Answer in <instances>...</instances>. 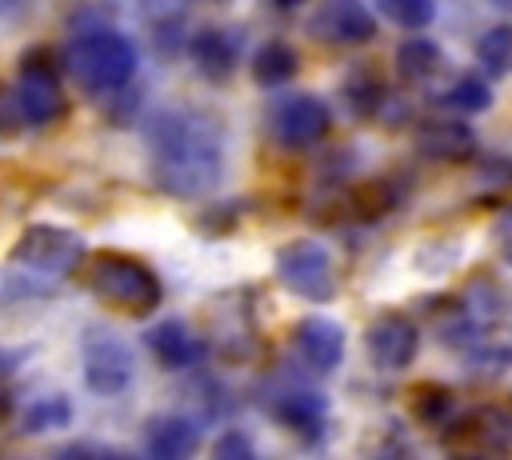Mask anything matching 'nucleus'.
<instances>
[{"instance_id": "nucleus-4", "label": "nucleus", "mask_w": 512, "mask_h": 460, "mask_svg": "<svg viewBox=\"0 0 512 460\" xmlns=\"http://www.w3.org/2000/svg\"><path fill=\"white\" fill-rule=\"evenodd\" d=\"M88 248L80 240L76 228L68 224H52V220H32L20 228V236L12 240L8 248V260L32 276H48V280H60V276H72L80 272Z\"/></svg>"}, {"instance_id": "nucleus-24", "label": "nucleus", "mask_w": 512, "mask_h": 460, "mask_svg": "<svg viewBox=\"0 0 512 460\" xmlns=\"http://www.w3.org/2000/svg\"><path fill=\"white\" fill-rule=\"evenodd\" d=\"M376 12L388 20V24H396V28H404V32H424V28H432L436 24V0H376Z\"/></svg>"}, {"instance_id": "nucleus-16", "label": "nucleus", "mask_w": 512, "mask_h": 460, "mask_svg": "<svg viewBox=\"0 0 512 460\" xmlns=\"http://www.w3.org/2000/svg\"><path fill=\"white\" fill-rule=\"evenodd\" d=\"M188 56L196 64V72L212 84H224L236 76L240 68V36L224 24H208V28H196L188 36Z\"/></svg>"}, {"instance_id": "nucleus-25", "label": "nucleus", "mask_w": 512, "mask_h": 460, "mask_svg": "<svg viewBox=\"0 0 512 460\" xmlns=\"http://www.w3.org/2000/svg\"><path fill=\"white\" fill-rule=\"evenodd\" d=\"M412 412L420 424H432V428H444L452 416H456V396L452 388L444 384H420L412 392Z\"/></svg>"}, {"instance_id": "nucleus-17", "label": "nucleus", "mask_w": 512, "mask_h": 460, "mask_svg": "<svg viewBox=\"0 0 512 460\" xmlns=\"http://www.w3.org/2000/svg\"><path fill=\"white\" fill-rule=\"evenodd\" d=\"M200 448V428L184 412H152L144 420V452L156 460H184Z\"/></svg>"}, {"instance_id": "nucleus-3", "label": "nucleus", "mask_w": 512, "mask_h": 460, "mask_svg": "<svg viewBox=\"0 0 512 460\" xmlns=\"http://www.w3.org/2000/svg\"><path fill=\"white\" fill-rule=\"evenodd\" d=\"M80 284L96 296V300H104V304H112V308H120V312H128V316H148V312H156L160 308V300H164V284H160V276L152 272V264H144L140 256H132V252H92V256H84V264H80Z\"/></svg>"}, {"instance_id": "nucleus-7", "label": "nucleus", "mask_w": 512, "mask_h": 460, "mask_svg": "<svg viewBox=\"0 0 512 460\" xmlns=\"http://www.w3.org/2000/svg\"><path fill=\"white\" fill-rule=\"evenodd\" d=\"M80 368H84V384L96 396H124L136 380V352L124 336H116L112 328H88L80 340Z\"/></svg>"}, {"instance_id": "nucleus-5", "label": "nucleus", "mask_w": 512, "mask_h": 460, "mask_svg": "<svg viewBox=\"0 0 512 460\" xmlns=\"http://www.w3.org/2000/svg\"><path fill=\"white\" fill-rule=\"evenodd\" d=\"M20 120L28 128H56L68 116V96H64V80L56 60L48 56V48H28L16 64V84H12Z\"/></svg>"}, {"instance_id": "nucleus-31", "label": "nucleus", "mask_w": 512, "mask_h": 460, "mask_svg": "<svg viewBox=\"0 0 512 460\" xmlns=\"http://www.w3.org/2000/svg\"><path fill=\"white\" fill-rule=\"evenodd\" d=\"M28 8H32V0H0V24H12V20H20Z\"/></svg>"}, {"instance_id": "nucleus-27", "label": "nucleus", "mask_w": 512, "mask_h": 460, "mask_svg": "<svg viewBox=\"0 0 512 460\" xmlns=\"http://www.w3.org/2000/svg\"><path fill=\"white\" fill-rule=\"evenodd\" d=\"M212 456H220V460H240V456H256V444L240 432V428H228V432H220L216 436V444H212Z\"/></svg>"}, {"instance_id": "nucleus-2", "label": "nucleus", "mask_w": 512, "mask_h": 460, "mask_svg": "<svg viewBox=\"0 0 512 460\" xmlns=\"http://www.w3.org/2000/svg\"><path fill=\"white\" fill-rule=\"evenodd\" d=\"M136 68H140V48L120 28L92 24V28H80L64 44V72L88 96H116V92H124L132 84Z\"/></svg>"}, {"instance_id": "nucleus-30", "label": "nucleus", "mask_w": 512, "mask_h": 460, "mask_svg": "<svg viewBox=\"0 0 512 460\" xmlns=\"http://www.w3.org/2000/svg\"><path fill=\"white\" fill-rule=\"evenodd\" d=\"M60 456H124V448H112V444H68L60 448Z\"/></svg>"}, {"instance_id": "nucleus-14", "label": "nucleus", "mask_w": 512, "mask_h": 460, "mask_svg": "<svg viewBox=\"0 0 512 460\" xmlns=\"http://www.w3.org/2000/svg\"><path fill=\"white\" fill-rule=\"evenodd\" d=\"M268 416L284 432H292L296 440H316L324 432V424H328V404H324L320 392H308V388L288 384V388H276L268 396Z\"/></svg>"}, {"instance_id": "nucleus-1", "label": "nucleus", "mask_w": 512, "mask_h": 460, "mask_svg": "<svg viewBox=\"0 0 512 460\" xmlns=\"http://www.w3.org/2000/svg\"><path fill=\"white\" fill-rule=\"evenodd\" d=\"M148 140V168L160 192L176 200H200L216 192L228 168V132L224 120L196 108H164L144 128Z\"/></svg>"}, {"instance_id": "nucleus-23", "label": "nucleus", "mask_w": 512, "mask_h": 460, "mask_svg": "<svg viewBox=\"0 0 512 460\" xmlns=\"http://www.w3.org/2000/svg\"><path fill=\"white\" fill-rule=\"evenodd\" d=\"M476 60L488 76H512V20L488 24L476 36Z\"/></svg>"}, {"instance_id": "nucleus-26", "label": "nucleus", "mask_w": 512, "mask_h": 460, "mask_svg": "<svg viewBox=\"0 0 512 460\" xmlns=\"http://www.w3.org/2000/svg\"><path fill=\"white\" fill-rule=\"evenodd\" d=\"M344 100L356 116H376L384 108V88L372 72H352L348 84H344Z\"/></svg>"}, {"instance_id": "nucleus-10", "label": "nucleus", "mask_w": 512, "mask_h": 460, "mask_svg": "<svg viewBox=\"0 0 512 460\" xmlns=\"http://www.w3.org/2000/svg\"><path fill=\"white\" fill-rule=\"evenodd\" d=\"M344 348H348L344 324L332 316H300L292 324V356L312 376H332L344 364Z\"/></svg>"}, {"instance_id": "nucleus-28", "label": "nucleus", "mask_w": 512, "mask_h": 460, "mask_svg": "<svg viewBox=\"0 0 512 460\" xmlns=\"http://www.w3.org/2000/svg\"><path fill=\"white\" fill-rule=\"evenodd\" d=\"M492 244H496V256L512 268V204H504L492 220Z\"/></svg>"}, {"instance_id": "nucleus-11", "label": "nucleus", "mask_w": 512, "mask_h": 460, "mask_svg": "<svg viewBox=\"0 0 512 460\" xmlns=\"http://www.w3.org/2000/svg\"><path fill=\"white\" fill-rule=\"evenodd\" d=\"M144 344L152 352V360L168 372H188V368H200L204 356H208V344L200 332H192L188 320H156L148 332H144Z\"/></svg>"}, {"instance_id": "nucleus-8", "label": "nucleus", "mask_w": 512, "mask_h": 460, "mask_svg": "<svg viewBox=\"0 0 512 460\" xmlns=\"http://www.w3.org/2000/svg\"><path fill=\"white\" fill-rule=\"evenodd\" d=\"M328 128H332V108L316 92H292L268 108V132L288 152H304V148L320 144L328 136Z\"/></svg>"}, {"instance_id": "nucleus-9", "label": "nucleus", "mask_w": 512, "mask_h": 460, "mask_svg": "<svg viewBox=\"0 0 512 460\" xmlns=\"http://www.w3.org/2000/svg\"><path fill=\"white\" fill-rule=\"evenodd\" d=\"M364 352L376 372H404L420 356V328L404 312H380L364 328Z\"/></svg>"}, {"instance_id": "nucleus-12", "label": "nucleus", "mask_w": 512, "mask_h": 460, "mask_svg": "<svg viewBox=\"0 0 512 460\" xmlns=\"http://www.w3.org/2000/svg\"><path fill=\"white\" fill-rule=\"evenodd\" d=\"M416 152L424 160H436V164H464L476 152V132H472V124L460 112L428 116L416 128Z\"/></svg>"}, {"instance_id": "nucleus-13", "label": "nucleus", "mask_w": 512, "mask_h": 460, "mask_svg": "<svg viewBox=\"0 0 512 460\" xmlns=\"http://www.w3.org/2000/svg\"><path fill=\"white\" fill-rule=\"evenodd\" d=\"M308 32L324 44L356 48V44H368L376 36V12H368L360 0H332L312 16Z\"/></svg>"}, {"instance_id": "nucleus-15", "label": "nucleus", "mask_w": 512, "mask_h": 460, "mask_svg": "<svg viewBox=\"0 0 512 460\" xmlns=\"http://www.w3.org/2000/svg\"><path fill=\"white\" fill-rule=\"evenodd\" d=\"M440 432H444V448L452 452H496L508 444L512 420L496 408H476V412L452 416Z\"/></svg>"}, {"instance_id": "nucleus-19", "label": "nucleus", "mask_w": 512, "mask_h": 460, "mask_svg": "<svg viewBox=\"0 0 512 460\" xmlns=\"http://www.w3.org/2000/svg\"><path fill=\"white\" fill-rule=\"evenodd\" d=\"M252 80L260 88H280L288 84L296 72H300V52L288 44V40H264L256 52H252V64H248Z\"/></svg>"}, {"instance_id": "nucleus-21", "label": "nucleus", "mask_w": 512, "mask_h": 460, "mask_svg": "<svg viewBox=\"0 0 512 460\" xmlns=\"http://www.w3.org/2000/svg\"><path fill=\"white\" fill-rule=\"evenodd\" d=\"M468 360L484 372H500L512 364V324H488V328H476L464 344Z\"/></svg>"}, {"instance_id": "nucleus-32", "label": "nucleus", "mask_w": 512, "mask_h": 460, "mask_svg": "<svg viewBox=\"0 0 512 460\" xmlns=\"http://www.w3.org/2000/svg\"><path fill=\"white\" fill-rule=\"evenodd\" d=\"M280 8H300V4H308V0H276Z\"/></svg>"}, {"instance_id": "nucleus-34", "label": "nucleus", "mask_w": 512, "mask_h": 460, "mask_svg": "<svg viewBox=\"0 0 512 460\" xmlns=\"http://www.w3.org/2000/svg\"><path fill=\"white\" fill-rule=\"evenodd\" d=\"M196 4H228V0H196Z\"/></svg>"}, {"instance_id": "nucleus-22", "label": "nucleus", "mask_w": 512, "mask_h": 460, "mask_svg": "<svg viewBox=\"0 0 512 460\" xmlns=\"http://www.w3.org/2000/svg\"><path fill=\"white\" fill-rule=\"evenodd\" d=\"M440 104H444L448 112L476 116V112L492 108V84H488V76H480V72H464V76H456V80L440 92Z\"/></svg>"}, {"instance_id": "nucleus-33", "label": "nucleus", "mask_w": 512, "mask_h": 460, "mask_svg": "<svg viewBox=\"0 0 512 460\" xmlns=\"http://www.w3.org/2000/svg\"><path fill=\"white\" fill-rule=\"evenodd\" d=\"M488 4H496V8H508V12H512V0H488Z\"/></svg>"}, {"instance_id": "nucleus-6", "label": "nucleus", "mask_w": 512, "mask_h": 460, "mask_svg": "<svg viewBox=\"0 0 512 460\" xmlns=\"http://www.w3.org/2000/svg\"><path fill=\"white\" fill-rule=\"evenodd\" d=\"M276 280L296 300L324 304L336 296V260L320 240L296 236V240L276 248Z\"/></svg>"}, {"instance_id": "nucleus-29", "label": "nucleus", "mask_w": 512, "mask_h": 460, "mask_svg": "<svg viewBox=\"0 0 512 460\" xmlns=\"http://www.w3.org/2000/svg\"><path fill=\"white\" fill-rule=\"evenodd\" d=\"M16 368H20V356L8 352V348H0V412H8L12 400H16V392H12V384H16Z\"/></svg>"}, {"instance_id": "nucleus-20", "label": "nucleus", "mask_w": 512, "mask_h": 460, "mask_svg": "<svg viewBox=\"0 0 512 460\" xmlns=\"http://www.w3.org/2000/svg\"><path fill=\"white\" fill-rule=\"evenodd\" d=\"M440 68H444V52H440V44L428 40V36H412V40H404V44L396 48V76H400L404 84H424V80H432Z\"/></svg>"}, {"instance_id": "nucleus-18", "label": "nucleus", "mask_w": 512, "mask_h": 460, "mask_svg": "<svg viewBox=\"0 0 512 460\" xmlns=\"http://www.w3.org/2000/svg\"><path fill=\"white\" fill-rule=\"evenodd\" d=\"M12 416H16L24 436L60 432V428L72 424V400L60 388H40V392H28V396L12 400Z\"/></svg>"}]
</instances>
